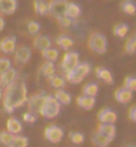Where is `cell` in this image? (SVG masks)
<instances>
[{
	"label": "cell",
	"instance_id": "6da1fadb",
	"mask_svg": "<svg viewBox=\"0 0 136 147\" xmlns=\"http://www.w3.org/2000/svg\"><path fill=\"white\" fill-rule=\"evenodd\" d=\"M3 105L7 112H12L15 109L27 103V87L23 82H13L5 87L3 92Z\"/></svg>",
	"mask_w": 136,
	"mask_h": 147
},
{
	"label": "cell",
	"instance_id": "7a4b0ae2",
	"mask_svg": "<svg viewBox=\"0 0 136 147\" xmlns=\"http://www.w3.org/2000/svg\"><path fill=\"white\" fill-rule=\"evenodd\" d=\"M59 112H60V105L58 103V100L54 96H51V95H46L43 107L40 110V114L47 119H54V118L58 116Z\"/></svg>",
	"mask_w": 136,
	"mask_h": 147
},
{
	"label": "cell",
	"instance_id": "3957f363",
	"mask_svg": "<svg viewBox=\"0 0 136 147\" xmlns=\"http://www.w3.org/2000/svg\"><path fill=\"white\" fill-rule=\"evenodd\" d=\"M90 71H91L90 63H79L74 70L66 74V78L68 82L74 83V84H78L90 74Z\"/></svg>",
	"mask_w": 136,
	"mask_h": 147
},
{
	"label": "cell",
	"instance_id": "277c9868",
	"mask_svg": "<svg viewBox=\"0 0 136 147\" xmlns=\"http://www.w3.org/2000/svg\"><path fill=\"white\" fill-rule=\"evenodd\" d=\"M88 47L96 54H104L107 51V39L100 32H92L88 38Z\"/></svg>",
	"mask_w": 136,
	"mask_h": 147
},
{
	"label": "cell",
	"instance_id": "5b68a950",
	"mask_svg": "<svg viewBox=\"0 0 136 147\" xmlns=\"http://www.w3.org/2000/svg\"><path fill=\"white\" fill-rule=\"evenodd\" d=\"M67 5H68L67 0H51V3H48V12L54 18L59 19V18L64 16Z\"/></svg>",
	"mask_w": 136,
	"mask_h": 147
},
{
	"label": "cell",
	"instance_id": "8992f818",
	"mask_svg": "<svg viewBox=\"0 0 136 147\" xmlns=\"http://www.w3.org/2000/svg\"><path fill=\"white\" fill-rule=\"evenodd\" d=\"M79 64V54L78 52H67L63 58V62L60 64V68H62L64 72H70L75 68V67Z\"/></svg>",
	"mask_w": 136,
	"mask_h": 147
},
{
	"label": "cell",
	"instance_id": "52a82bcc",
	"mask_svg": "<svg viewBox=\"0 0 136 147\" xmlns=\"http://www.w3.org/2000/svg\"><path fill=\"white\" fill-rule=\"evenodd\" d=\"M44 136L47 140H50L51 143H59L64 136V132L60 127L58 126H48L44 130Z\"/></svg>",
	"mask_w": 136,
	"mask_h": 147
},
{
	"label": "cell",
	"instance_id": "ba28073f",
	"mask_svg": "<svg viewBox=\"0 0 136 147\" xmlns=\"http://www.w3.org/2000/svg\"><path fill=\"white\" fill-rule=\"evenodd\" d=\"M27 103H28L29 112H32V114H40V110H42L43 103H44V95H40V94L32 95L29 99H27Z\"/></svg>",
	"mask_w": 136,
	"mask_h": 147
},
{
	"label": "cell",
	"instance_id": "9c48e42d",
	"mask_svg": "<svg viewBox=\"0 0 136 147\" xmlns=\"http://www.w3.org/2000/svg\"><path fill=\"white\" fill-rule=\"evenodd\" d=\"M31 58V50L27 46H19L15 48V60L17 64H25Z\"/></svg>",
	"mask_w": 136,
	"mask_h": 147
},
{
	"label": "cell",
	"instance_id": "30bf717a",
	"mask_svg": "<svg viewBox=\"0 0 136 147\" xmlns=\"http://www.w3.org/2000/svg\"><path fill=\"white\" fill-rule=\"evenodd\" d=\"M97 120L100 123H108V124H113L117 120V115L116 112L112 111L111 109H104L100 110L97 114Z\"/></svg>",
	"mask_w": 136,
	"mask_h": 147
},
{
	"label": "cell",
	"instance_id": "8fae6325",
	"mask_svg": "<svg viewBox=\"0 0 136 147\" xmlns=\"http://www.w3.org/2000/svg\"><path fill=\"white\" fill-rule=\"evenodd\" d=\"M96 132L112 140L113 138H115V135H116V128H115V126H113V124L100 123L99 126H97V128H96Z\"/></svg>",
	"mask_w": 136,
	"mask_h": 147
},
{
	"label": "cell",
	"instance_id": "7c38bea8",
	"mask_svg": "<svg viewBox=\"0 0 136 147\" xmlns=\"http://www.w3.org/2000/svg\"><path fill=\"white\" fill-rule=\"evenodd\" d=\"M15 48H16V40L13 36H7V38L1 39L0 51L3 54H12V52H15Z\"/></svg>",
	"mask_w": 136,
	"mask_h": 147
},
{
	"label": "cell",
	"instance_id": "4fadbf2b",
	"mask_svg": "<svg viewBox=\"0 0 136 147\" xmlns=\"http://www.w3.org/2000/svg\"><path fill=\"white\" fill-rule=\"evenodd\" d=\"M17 8L16 0H0V13L1 15H12Z\"/></svg>",
	"mask_w": 136,
	"mask_h": 147
},
{
	"label": "cell",
	"instance_id": "5bb4252c",
	"mask_svg": "<svg viewBox=\"0 0 136 147\" xmlns=\"http://www.w3.org/2000/svg\"><path fill=\"white\" fill-rule=\"evenodd\" d=\"M115 99H116L119 103H121V105L129 103V102L132 100V92L128 91L127 88H124V87L117 88L116 91H115Z\"/></svg>",
	"mask_w": 136,
	"mask_h": 147
},
{
	"label": "cell",
	"instance_id": "9a60e30c",
	"mask_svg": "<svg viewBox=\"0 0 136 147\" xmlns=\"http://www.w3.org/2000/svg\"><path fill=\"white\" fill-rule=\"evenodd\" d=\"M16 79V71L13 68H9L8 71H5L4 74L0 75V87H8L9 84H12Z\"/></svg>",
	"mask_w": 136,
	"mask_h": 147
},
{
	"label": "cell",
	"instance_id": "2e32d148",
	"mask_svg": "<svg viewBox=\"0 0 136 147\" xmlns=\"http://www.w3.org/2000/svg\"><path fill=\"white\" fill-rule=\"evenodd\" d=\"M76 103H78V106H79V107H82V109L91 110V109H93V106H95L96 100H95V98L82 95V96H78V99H76Z\"/></svg>",
	"mask_w": 136,
	"mask_h": 147
},
{
	"label": "cell",
	"instance_id": "e0dca14e",
	"mask_svg": "<svg viewBox=\"0 0 136 147\" xmlns=\"http://www.w3.org/2000/svg\"><path fill=\"white\" fill-rule=\"evenodd\" d=\"M33 46L40 51L51 48V39L48 38V36H44V35L36 36V38L33 39Z\"/></svg>",
	"mask_w": 136,
	"mask_h": 147
},
{
	"label": "cell",
	"instance_id": "ac0fdd59",
	"mask_svg": "<svg viewBox=\"0 0 136 147\" xmlns=\"http://www.w3.org/2000/svg\"><path fill=\"white\" fill-rule=\"evenodd\" d=\"M95 74L99 79H101L103 82L108 83V84H113V78H112V74L111 71H108L107 68H103V67H97L95 70Z\"/></svg>",
	"mask_w": 136,
	"mask_h": 147
},
{
	"label": "cell",
	"instance_id": "d6986e66",
	"mask_svg": "<svg viewBox=\"0 0 136 147\" xmlns=\"http://www.w3.org/2000/svg\"><path fill=\"white\" fill-rule=\"evenodd\" d=\"M21 130H23L21 123H20L16 118H9V119L7 120V131L9 132V134L16 135V134H19Z\"/></svg>",
	"mask_w": 136,
	"mask_h": 147
},
{
	"label": "cell",
	"instance_id": "ffe728a7",
	"mask_svg": "<svg viewBox=\"0 0 136 147\" xmlns=\"http://www.w3.org/2000/svg\"><path fill=\"white\" fill-rule=\"evenodd\" d=\"M80 13H82V11H80V7H79L78 4L68 3V5H67V8H66V13H64V15L72 20V19L79 18V16H80Z\"/></svg>",
	"mask_w": 136,
	"mask_h": 147
},
{
	"label": "cell",
	"instance_id": "44dd1931",
	"mask_svg": "<svg viewBox=\"0 0 136 147\" xmlns=\"http://www.w3.org/2000/svg\"><path fill=\"white\" fill-rule=\"evenodd\" d=\"M55 99L58 100L59 105H70L71 103V95L66 91H62V90H58L56 92H55Z\"/></svg>",
	"mask_w": 136,
	"mask_h": 147
},
{
	"label": "cell",
	"instance_id": "7402d4cb",
	"mask_svg": "<svg viewBox=\"0 0 136 147\" xmlns=\"http://www.w3.org/2000/svg\"><path fill=\"white\" fill-rule=\"evenodd\" d=\"M56 43H58L59 47H62L64 50H70L71 47L74 46V39L70 38V36H67V35H60L56 39Z\"/></svg>",
	"mask_w": 136,
	"mask_h": 147
},
{
	"label": "cell",
	"instance_id": "603a6c76",
	"mask_svg": "<svg viewBox=\"0 0 136 147\" xmlns=\"http://www.w3.org/2000/svg\"><path fill=\"white\" fill-rule=\"evenodd\" d=\"M55 71H56V68H55V64L52 62H46L42 66V68H40V72H42V75L46 78H51L55 75Z\"/></svg>",
	"mask_w": 136,
	"mask_h": 147
},
{
	"label": "cell",
	"instance_id": "cb8c5ba5",
	"mask_svg": "<svg viewBox=\"0 0 136 147\" xmlns=\"http://www.w3.org/2000/svg\"><path fill=\"white\" fill-rule=\"evenodd\" d=\"M97 92H99V86L96 83H88L83 88V95H86V96L95 98L97 95Z\"/></svg>",
	"mask_w": 136,
	"mask_h": 147
},
{
	"label": "cell",
	"instance_id": "d4e9b609",
	"mask_svg": "<svg viewBox=\"0 0 136 147\" xmlns=\"http://www.w3.org/2000/svg\"><path fill=\"white\" fill-rule=\"evenodd\" d=\"M33 7H35V12L39 13V15L48 13V3L46 0H35L33 1Z\"/></svg>",
	"mask_w": 136,
	"mask_h": 147
},
{
	"label": "cell",
	"instance_id": "484cf974",
	"mask_svg": "<svg viewBox=\"0 0 136 147\" xmlns=\"http://www.w3.org/2000/svg\"><path fill=\"white\" fill-rule=\"evenodd\" d=\"M109 142H111V139L97 134V132H95V135L92 136V143L96 147H107L109 144Z\"/></svg>",
	"mask_w": 136,
	"mask_h": 147
},
{
	"label": "cell",
	"instance_id": "4316f807",
	"mask_svg": "<svg viewBox=\"0 0 136 147\" xmlns=\"http://www.w3.org/2000/svg\"><path fill=\"white\" fill-rule=\"evenodd\" d=\"M42 55L43 58L46 59L47 62H52L54 63L59 56V51L55 50V48H47V50H43L42 51Z\"/></svg>",
	"mask_w": 136,
	"mask_h": 147
},
{
	"label": "cell",
	"instance_id": "83f0119b",
	"mask_svg": "<svg viewBox=\"0 0 136 147\" xmlns=\"http://www.w3.org/2000/svg\"><path fill=\"white\" fill-rule=\"evenodd\" d=\"M48 82H50L51 87H54V88H63L64 84H66L64 79H63L62 76H56V75L48 78Z\"/></svg>",
	"mask_w": 136,
	"mask_h": 147
},
{
	"label": "cell",
	"instance_id": "f1b7e54d",
	"mask_svg": "<svg viewBox=\"0 0 136 147\" xmlns=\"http://www.w3.org/2000/svg\"><path fill=\"white\" fill-rule=\"evenodd\" d=\"M113 34H115L117 38H125V35L128 34V26L124 23L117 24L116 27L113 28Z\"/></svg>",
	"mask_w": 136,
	"mask_h": 147
},
{
	"label": "cell",
	"instance_id": "f546056e",
	"mask_svg": "<svg viewBox=\"0 0 136 147\" xmlns=\"http://www.w3.org/2000/svg\"><path fill=\"white\" fill-rule=\"evenodd\" d=\"M28 146V139L25 136H13L12 143L9 147H27Z\"/></svg>",
	"mask_w": 136,
	"mask_h": 147
},
{
	"label": "cell",
	"instance_id": "4dcf8cb0",
	"mask_svg": "<svg viewBox=\"0 0 136 147\" xmlns=\"http://www.w3.org/2000/svg\"><path fill=\"white\" fill-rule=\"evenodd\" d=\"M121 9H123V12L128 13V15H133V13L136 12L135 4H133L131 0H125V1H123V3H121Z\"/></svg>",
	"mask_w": 136,
	"mask_h": 147
},
{
	"label": "cell",
	"instance_id": "1f68e13d",
	"mask_svg": "<svg viewBox=\"0 0 136 147\" xmlns=\"http://www.w3.org/2000/svg\"><path fill=\"white\" fill-rule=\"evenodd\" d=\"M13 136H15V135L9 134L7 130H5V131H1V132H0V143L4 144V146H8V147H9V144L12 143Z\"/></svg>",
	"mask_w": 136,
	"mask_h": 147
},
{
	"label": "cell",
	"instance_id": "d6a6232c",
	"mask_svg": "<svg viewBox=\"0 0 136 147\" xmlns=\"http://www.w3.org/2000/svg\"><path fill=\"white\" fill-rule=\"evenodd\" d=\"M136 50V36L132 35L125 43V52L127 54H133Z\"/></svg>",
	"mask_w": 136,
	"mask_h": 147
},
{
	"label": "cell",
	"instance_id": "836d02e7",
	"mask_svg": "<svg viewBox=\"0 0 136 147\" xmlns=\"http://www.w3.org/2000/svg\"><path fill=\"white\" fill-rule=\"evenodd\" d=\"M124 88H127L128 91H135L136 90V78L135 76H127L124 80Z\"/></svg>",
	"mask_w": 136,
	"mask_h": 147
},
{
	"label": "cell",
	"instance_id": "e575fe53",
	"mask_svg": "<svg viewBox=\"0 0 136 147\" xmlns=\"http://www.w3.org/2000/svg\"><path fill=\"white\" fill-rule=\"evenodd\" d=\"M70 139H71V142L75 144H82L83 142H84V135H83L82 132H71Z\"/></svg>",
	"mask_w": 136,
	"mask_h": 147
},
{
	"label": "cell",
	"instance_id": "d590c367",
	"mask_svg": "<svg viewBox=\"0 0 136 147\" xmlns=\"http://www.w3.org/2000/svg\"><path fill=\"white\" fill-rule=\"evenodd\" d=\"M27 31L29 35H36L40 31V24L38 22H29L27 24Z\"/></svg>",
	"mask_w": 136,
	"mask_h": 147
},
{
	"label": "cell",
	"instance_id": "8d00e7d4",
	"mask_svg": "<svg viewBox=\"0 0 136 147\" xmlns=\"http://www.w3.org/2000/svg\"><path fill=\"white\" fill-rule=\"evenodd\" d=\"M11 68V62L5 58H0V75Z\"/></svg>",
	"mask_w": 136,
	"mask_h": 147
},
{
	"label": "cell",
	"instance_id": "74e56055",
	"mask_svg": "<svg viewBox=\"0 0 136 147\" xmlns=\"http://www.w3.org/2000/svg\"><path fill=\"white\" fill-rule=\"evenodd\" d=\"M58 23L60 24L62 27H70L71 24H72V20L64 15V16H62V18H59V19H58Z\"/></svg>",
	"mask_w": 136,
	"mask_h": 147
},
{
	"label": "cell",
	"instance_id": "f35d334b",
	"mask_svg": "<svg viewBox=\"0 0 136 147\" xmlns=\"http://www.w3.org/2000/svg\"><path fill=\"white\" fill-rule=\"evenodd\" d=\"M23 119L27 122V123H35L36 122V115L35 114H32V112H27V114H24L23 115Z\"/></svg>",
	"mask_w": 136,
	"mask_h": 147
},
{
	"label": "cell",
	"instance_id": "ab89813d",
	"mask_svg": "<svg viewBox=\"0 0 136 147\" xmlns=\"http://www.w3.org/2000/svg\"><path fill=\"white\" fill-rule=\"evenodd\" d=\"M128 115H129V119L132 120V122H136V107L135 106H132V107L129 109Z\"/></svg>",
	"mask_w": 136,
	"mask_h": 147
},
{
	"label": "cell",
	"instance_id": "60d3db41",
	"mask_svg": "<svg viewBox=\"0 0 136 147\" xmlns=\"http://www.w3.org/2000/svg\"><path fill=\"white\" fill-rule=\"evenodd\" d=\"M3 28H4V19L0 16V31H1Z\"/></svg>",
	"mask_w": 136,
	"mask_h": 147
},
{
	"label": "cell",
	"instance_id": "b9f144b4",
	"mask_svg": "<svg viewBox=\"0 0 136 147\" xmlns=\"http://www.w3.org/2000/svg\"><path fill=\"white\" fill-rule=\"evenodd\" d=\"M1 95H3V91H1V87H0V98H1Z\"/></svg>",
	"mask_w": 136,
	"mask_h": 147
}]
</instances>
